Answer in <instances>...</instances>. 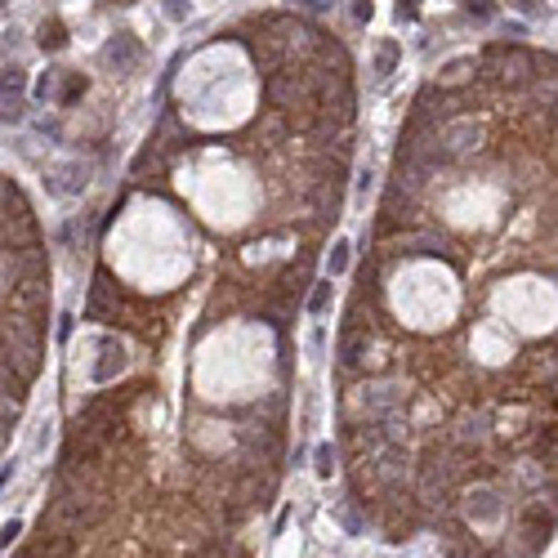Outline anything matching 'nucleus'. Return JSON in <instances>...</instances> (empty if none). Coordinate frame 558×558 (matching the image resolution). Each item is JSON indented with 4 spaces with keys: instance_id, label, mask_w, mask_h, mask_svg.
<instances>
[{
    "instance_id": "bb28decb",
    "label": "nucleus",
    "mask_w": 558,
    "mask_h": 558,
    "mask_svg": "<svg viewBox=\"0 0 558 558\" xmlns=\"http://www.w3.org/2000/svg\"><path fill=\"white\" fill-rule=\"evenodd\" d=\"M415 9H420V0H398V19H415Z\"/></svg>"
},
{
    "instance_id": "c85d7f7f",
    "label": "nucleus",
    "mask_w": 558,
    "mask_h": 558,
    "mask_svg": "<svg viewBox=\"0 0 558 558\" xmlns=\"http://www.w3.org/2000/svg\"><path fill=\"white\" fill-rule=\"evenodd\" d=\"M545 465H549V469H554V473H558V447H554V451H549V455H545Z\"/></svg>"
},
{
    "instance_id": "393cba45",
    "label": "nucleus",
    "mask_w": 558,
    "mask_h": 558,
    "mask_svg": "<svg viewBox=\"0 0 558 558\" xmlns=\"http://www.w3.org/2000/svg\"><path fill=\"white\" fill-rule=\"evenodd\" d=\"M371 14H376L371 0H353V19H358V23H371Z\"/></svg>"
},
{
    "instance_id": "a211bd4d",
    "label": "nucleus",
    "mask_w": 558,
    "mask_h": 558,
    "mask_svg": "<svg viewBox=\"0 0 558 558\" xmlns=\"http://www.w3.org/2000/svg\"><path fill=\"white\" fill-rule=\"evenodd\" d=\"M331 277L326 281H313V291H309V299H304V304H309V313H317V317H322L326 309H331Z\"/></svg>"
},
{
    "instance_id": "6e6552de",
    "label": "nucleus",
    "mask_w": 558,
    "mask_h": 558,
    "mask_svg": "<svg viewBox=\"0 0 558 558\" xmlns=\"http://www.w3.org/2000/svg\"><path fill=\"white\" fill-rule=\"evenodd\" d=\"M103 58L116 67V72H134V67L143 63V41L134 36V31H116L108 41V49H103Z\"/></svg>"
},
{
    "instance_id": "9b49d317",
    "label": "nucleus",
    "mask_w": 558,
    "mask_h": 558,
    "mask_svg": "<svg viewBox=\"0 0 558 558\" xmlns=\"http://www.w3.org/2000/svg\"><path fill=\"white\" fill-rule=\"evenodd\" d=\"M0 358H5V371H19L23 380H36L45 366V348H27V344H0Z\"/></svg>"
},
{
    "instance_id": "f8f14e48",
    "label": "nucleus",
    "mask_w": 558,
    "mask_h": 558,
    "mask_svg": "<svg viewBox=\"0 0 558 558\" xmlns=\"http://www.w3.org/2000/svg\"><path fill=\"white\" fill-rule=\"evenodd\" d=\"M125 362H130L125 348L116 344V340H103V344H98V362H94V384H112L125 371Z\"/></svg>"
},
{
    "instance_id": "5701e85b",
    "label": "nucleus",
    "mask_w": 558,
    "mask_h": 558,
    "mask_svg": "<svg viewBox=\"0 0 558 558\" xmlns=\"http://www.w3.org/2000/svg\"><path fill=\"white\" fill-rule=\"evenodd\" d=\"M335 0H291V9L295 14H331Z\"/></svg>"
},
{
    "instance_id": "2eb2a0df",
    "label": "nucleus",
    "mask_w": 558,
    "mask_h": 558,
    "mask_svg": "<svg viewBox=\"0 0 558 558\" xmlns=\"http://www.w3.org/2000/svg\"><path fill=\"white\" fill-rule=\"evenodd\" d=\"M86 90H90V81L81 76V72H63V86H58V98H54V103H58V108H72Z\"/></svg>"
},
{
    "instance_id": "aec40b11",
    "label": "nucleus",
    "mask_w": 558,
    "mask_h": 558,
    "mask_svg": "<svg viewBox=\"0 0 558 558\" xmlns=\"http://www.w3.org/2000/svg\"><path fill=\"white\" fill-rule=\"evenodd\" d=\"M348 250H353L348 242H331V259H326V273L331 277H340L344 268H348Z\"/></svg>"
},
{
    "instance_id": "b1692460",
    "label": "nucleus",
    "mask_w": 558,
    "mask_h": 558,
    "mask_svg": "<svg viewBox=\"0 0 558 558\" xmlns=\"http://www.w3.org/2000/svg\"><path fill=\"white\" fill-rule=\"evenodd\" d=\"M165 19H170V23H183V19H188V0H165Z\"/></svg>"
},
{
    "instance_id": "f03ea898",
    "label": "nucleus",
    "mask_w": 558,
    "mask_h": 558,
    "mask_svg": "<svg viewBox=\"0 0 558 558\" xmlns=\"http://www.w3.org/2000/svg\"><path fill=\"white\" fill-rule=\"evenodd\" d=\"M313 264H317L313 250H299L291 264H281V273L268 281L259 295L273 299V304H286V309H299V299L309 295V286H313Z\"/></svg>"
},
{
    "instance_id": "4468645a",
    "label": "nucleus",
    "mask_w": 558,
    "mask_h": 558,
    "mask_svg": "<svg viewBox=\"0 0 558 558\" xmlns=\"http://www.w3.org/2000/svg\"><path fill=\"white\" fill-rule=\"evenodd\" d=\"M36 45L45 49V54H58V49L67 45V27H63L58 19H49V23H41V31H36Z\"/></svg>"
},
{
    "instance_id": "20e7f679",
    "label": "nucleus",
    "mask_w": 558,
    "mask_h": 558,
    "mask_svg": "<svg viewBox=\"0 0 558 558\" xmlns=\"http://www.w3.org/2000/svg\"><path fill=\"white\" fill-rule=\"evenodd\" d=\"M23 281H49V255H45V242H31V246H5V286H23Z\"/></svg>"
},
{
    "instance_id": "ddd939ff",
    "label": "nucleus",
    "mask_w": 558,
    "mask_h": 558,
    "mask_svg": "<svg viewBox=\"0 0 558 558\" xmlns=\"http://www.w3.org/2000/svg\"><path fill=\"white\" fill-rule=\"evenodd\" d=\"M398 58H402V45H398V41H380V49H376V81H380V86L393 76Z\"/></svg>"
},
{
    "instance_id": "423d86ee",
    "label": "nucleus",
    "mask_w": 558,
    "mask_h": 558,
    "mask_svg": "<svg viewBox=\"0 0 558 558\" xmlns=\"http://www.w3.org/2000/svg\"><path fill=\"white\" fill-rule=\"evenodd\" d=\"M304 197L313 206V228H331L344 215V183H313L304 188Z\"/></svg>"
},
{
    "instance_id": "412c9836",
    "label": "nucleus",
    "mask_w": 558,
    "mask_h": 558,
    "mask_svg": "<svg viewBox=\"0 0 558 558\" xmlns=\"http://www.w3.org/2000/svg\"><path fill=\"white\" fill-rule=\"evenodd\" d=\"M469 19H478V23H492L496 19V0H460Z\"/></svg>"
},
{
    "instance_id": "0eeeda50",
    "label": "nucleus",
    "mask_w": 558,
    "mask_h": 558,
    "mask_svg": "<svg viewBox=\"0 0 558 558\" xmlns=\"http://www.w3.org/2000/svg\"><path fill=\"white\" fill-rule=\"evenodd\" d=\"M402 402H407V393H398V384H388V380H371L362 384V415H402Z\"/></svg>"
},
{
    "instance_id": "7ed1b4c3",
    "label": "nucleus",
    "mask_w": 558,
    "mask_h": 558,
    "mask_svg": "<svg viewBox=\"0 0 558 558\" xmlns=\"http://www.w3.org/2000/svg\"><path fill=\"white\" fill-rule=\"evenodd\" d=\"M554 527H558V510H554V505H545V500H536V496H527V500L514 510V536H518L527 549H536V554L549 545Z\"/></svg>"
},
{
    "instance_id": "f257e3e1",
    "label": "nucleus",
    "mask_w": 558,
    "mask_h": 558,
    "mask_svg": "<svg viewBox=\"0 0 558 558\" xmlns=\"http://www.w3.org/2000/svg\"><path fill=\"white\" fill-rule=\"evenodd\" d=\"M0 201H5L0 242H5V246H31V242H41V224H36V215H31V201L23 197V188L14 179L0 183Z\"/></svg>"
},
{
    "instance_id": "dca6fc26",
    "label": "nucleus",
    "mask_w": 558,
    "mask_h": 558,
    "mask_svg": "<svg viewBox=\"0 0 558 558\" xmlns=\"http://www.w3.org/2000/svg\"><path fill=\"white\" fill-rule=\"evenodd\" d=\"M27 388H31V380H23L19 371H5V376H0V393H5V402H9V407H23Z\"/></svg>"
},
{
    "instance_id": "c756f323",
    "label": "nucleus",
    "mask_w": 558,
    "mask_h": 558,
    "mask_svg": "<svg viewBox=\"0 0 558 558\" xmlns=\"http://www.w3.org/2000/svg\"><path fill=\"white\" fill-rule=\"evenodd\" d=\"M549 407H554V411H558V393H554V398H549Z\"/></svg>"
},
{
    "instance_id": "6ab92c4d",
    "label": "nucleus",
    "mask_w": 558,
    "mask_h": 558,
    "mask_svg": "<svg viewBox=\"0 0 558 558\" xmlns=\"http://www.w3.org/2000/svg\"><path fill=\"white\" fill-rule=\"evenodd\" d=\"M335 460H340V455H335L331 443L317 447V451H313V469H317V478H331V473H335Z\"/></svg>"
},
{
    "instance_id": "39448f33",
    "label": "nucleus",
    "mask_w": 558,
    "mask_h": 558,
    "mask_svg": "<svg viewBox=\"0 0 558 558\" xmlns=\"http://www.w3.org/2000/svg\"><path fill=\"white\" fill-rule=\"evenodd\" d=\"M447 433H451L460 447L482 451L487 443H492V411H487V407H469V411L455 415V425H451Z\"/></svg>"
},
{
    "instance_id": "cd10ccee",
    "label": "nucleus",
    "mask_w": 558,
    "mask_h": 558,
    "mask_svg": "<svg viewBox=\"0 0 558 558\" xmlns=\"http://www.w3.org/2000/svg\"><path fill=\"white\" fill-rule=\"evenodd\" d=\"M19 536H23V522L9 518V522H5V545H9V540H19Z\"/></svg>"
},
{
    "instance_id": "9d476101",
    "label": "nucleus",
    "mask_w": 558,
    "mask_h": 558,
    "mask_svg": "<svg viewBox=\"0 0 558 558\" xmlns=\"http://www.w3.org/2000/svg\"><path fill=\"white\" fill-rule=\"evenodd\" d=\"M366 348H371V331H340V376H358L366 366Z\"/></svg>"
},
{
    "instance_id": "4be33fe9",
    "label": "nucleus",
    "mask_w": 558,
    "mask_h": 558,
    "mask_svg": "<svg viewBox=\"0 0 558 558\" xmlns=\"http://www.w3.org/2000/svg\"><path fill=\"white\" fill-rule=\"evenodd\" d=\"M23 63H5V94H23Z\"/></svg>"
},
{
    "instance_id": "f3484780",
    "label": "nucleus",
    "mask_w": 558,
    "mask_h": 558,
    "mask_svg": "<svg viewBox=\"0 0 558 558\" xmlns=\"http://www.w3.org/2000/svg\"><path fill=\"white\" fill-rule=\"evenodd\" d=\"M86 175H90L86 165H67V170H58V183H54V188L72 197V192H81V188H86Z\"/></svg>"
},
{
    "instance_id": "a878e982",
    "label": "nucleus",
    "mask_w": 558,
    "mask_h": 558,
    "mask_svg": "<svg viewBox=\"0 0 558 558\" xmlns=\"http://www.w3.org/2000/svg\"><path fill=\"white\" fill-rule=\"evenodd\" d=\"M514 9H518V14H527V19H536V14H545V5H540V0H514Z\"/></svg>"
},
{
    "instance_id": "1a4fd4ad",
    "label": "nucleus",
    "mask_w": 558,
    "mask_h": 558,
    "mask_svg": "<svg viewBox=\"0 0 558 558\" xmlns=\"http://www.w3.org/2000/svg\"><path fill=\"white\" fill-rule=\"evenodd\" d=\"M443 139L451 143L455 157L465 161V157H473V152L482 148V130L473 125V116H455V121H447V125H443Z\"/></svg>"
}]
</instances>
